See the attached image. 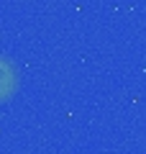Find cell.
<instances>
[{"label":"cell","mask_w":146,"mask_h":154,"mask_svg":"<svg viewBox=\"0 0 146 154\" xmlns=\"http://www.w3.org/2000/svg\"><path fill=\"white\" fill-rule=\"evenodd\" d=\"M18 88V69L11 59L0 57V100H8Z\"/></svg>","instance_id":"cell-1"}]
</instances>
